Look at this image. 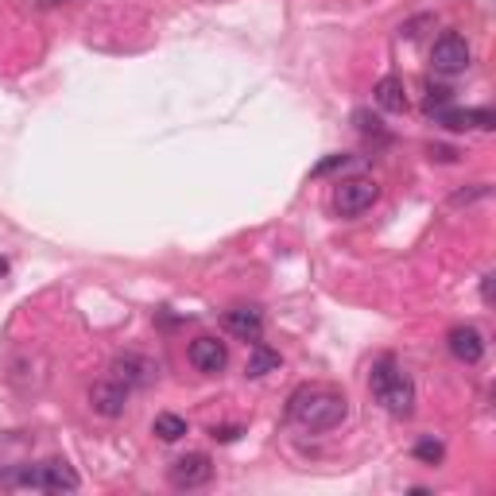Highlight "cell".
Instances as JSON below:
<instances>
[{
    "label": "cell",
    "instance_id": "obj_19",
    "mask_svg": "<svg viewBox=\"0 0 496 496\" xmlns=\"http://www.w3.org/2000/svg\"><path fill=\"white\" fill-rule=\"evenodd\" d=\"M345 163H350V155H330V160H322L311 175H314V178H322V175H330V171H337V167H345Z\"/></svg>",
    "mask_w": 496,
    "mask_h": 496
},
{
    "label": "cell",
    "instance_id": "obj_12",
    "mask_svg": "<svg viewBox=\"0 0 496 496\" xmlns=\"http://www.w3.org/2000/svg\"><path fill=\"white\" fill-rule=\"evenodd\" d=\"M225 330L240 337V342H260L264 314L256 307H233V311H225Z\"/></svg>",
    "mask_w": 496,
    "mask_h": 496
},
{
    "label": "cell",
    "instance_id": "obj_20",
    "mask_svg": "<svg viewBox=\"0 0 496 496\" xmlns=\"http://www.w3.org/2000/svg\"><path fill=\"white\" fill-rule=\"evenodd\" d=\"M489 194V186H477V190H461V194H453V206H466L473 198H484Z\"/></svg>",
    "mask_w": 496,
    "mask_h": 496
},
{
    "label": "cell",
    "instance_id": "obj_2",
    "mask_svg": "<svg viewBox=\"0 0 496 496\" xmlns=\"http://www.w3.org/2000/svg\"><path fill=\"white\" fill-rule=\"evenodd\" d=\"M368 384H373V396L388 407V415L407 419L411 411H415V384H411V376L392 361V357H380L373 365Z\"/></svg>",
    "mask_w": 496,
    "mask_h": 496
},
{
    "label": "cell",
    "instance_id": "obj_23",
    "mask_svg": "<svg viewBox=\"0 0 496 496\" xmlns=\"http://www.w3.org/2000/svg\"><path fill=\"white\" fill-rule=\"evenodd\" d=\"M481 299H484V303H492V276H484V279H481Z\"/></svg>",
    "mask_w": 496,
    "mask_h": 496
},
{
    "label": "cell",
    "instance_id": "obj_9",
    "mask_svg": "<svg viewBox=\"0 0 496 496\" xmlns=\"http://www.w3.org/2000/svg\"><path fill=\"white\" fill-rule=\"evenodd\" d=\"M186 357H190V365L206 376H217L221 368L229 365V350H225V342H217V337H194Z\"/></svg>",
    "mask_w": 496,
    "mask_h": 496
},
{
    "label": "cell",
    "instance_id": "obj_3",
    "mask_svg": "<svg viewBox=\"0 0 496 496\" xmlns=\"http://www.w3.org/2000/svg\"><path fill=\"white\" fill-rule=\"evenodd\" d=\"M8 484H24V489H39V492H78L82 477L74 473L70 461H43V466H20L4 477Z\"/></svg>",
    "mask_w": 496,
    "mask_h": 496
},
{
    "label": "cell",
    "instance_id": "obj_24",
    "mask_svg": "<svg viewBox=\"0 0 496 496\" xmlns=\"http://www.w3.org/2000/svg\"><path fill=\"white\" fill-rule=\"evenodd\" d=\"M0 276H8V260L4 256H0Z\"/></svg>",
    "mask_w": 496,
    "mask_h": 496
},
{
    "label": "cell",
    "instance_id": "obj_17",
    "mask_svg": "<svg viewBox=\"0 0 496 496\" xmlns=\"http://www.w3.org/2000/svg\"><path fill=\"white\" fill-rule=\"evenodd\" d=\"M450 101H453V90H446V86H427V101H423V109L435 117V113H442V109H450Z\"/></svg>",
    "mask_w": 496,
    "mask_h": 496
},
{
    "label": "cell",
    "instance_id": "obj_4",
    "mask_svg": "<svg viewBox=\"0 0 496 496\" xmlns=\"http://www.w3.org/2000/svg\"><path fill=\"white\" fill-rule=\"evenodd\" d=\"M376 198H380V186L373 178H345V183H337V190H334V214L337 217H361Z\"/></svg>",
    "mask_w": 496,
    "mask_h": 496
},
{
    "label": "cell",
    "instance_id": "obj_18",
    "mask_svg": "<svg viewBox=\"0 0 496 496\" xmlns=\"http://www.w3.org/2000/svg\"><path fill=\"white\" fill-rule=\"evenodd\" d=\"M357 129H361L365 136H384V129H380V121L373 117V113H365V109H357Z\"/></svg>",
    "mask_w": 496,
    "mask_h": 496
},
{
    "label": "cell",
    "instance_id": "obj_16",
    "mask_svg": "<svg viewBox=\"0 0 496 496\" xmlns=\"http://www.w3.org/2000/svg\"><path fill=\"white\" fill-rule=\"evenodd\" d=\"M415 458L423 461V466H442V458H446V446H442L438 438H419L415 442Z\"/></svg>",
    "mask_w": 496,
    "mask_h": 496
},
{
    "label": "cell",
    "instance_id": "obj_13",
    "mask_svg": "<svg viewBox=\"0 0 496 496\" xmlns=\"http://www.w3.org/2000/svg\"><path fill=\"white\" fill-rule=\"evenodd\" d=\"M373 98H376V105H380L384 113H404V109H407V90H404V78H396V74L380 78V82H376V90H373Z\"/></svg>",
    "mask_w": 496,
    "mask_h": 496
},
{
    "label": "cell",
    "instance_id": "obj_14",
    "mask_svg": "<svg viewBox=\"0 0 496 496\" xmlns=\"http://www.w3.org/2000/svg\"><path fill=\"white\" fill-rule=\"evenodd\" d=\"M283 361H279V353L276 350H268L264 342H252V353H248V365H245V376L252 380H260V376H268V373H276Z\"/></svg>",
    "mask_w": 496,
    "mask_h": 496
},
{
    "label": "cell",
    "instance_id": "obj_5",
    "mask_svg": "<svg viewBox=\"0 0 496 496\" xmlns=\"http://www.w3.org/2000/svg\"><path fill=\"white\" fill-rule=\"evenodd\" d=\"M473 59L469 43L458 35V31H446V35L435 39V47H430V67H435V74H446V78H453V74H466Z\"/></svg>",
    "mask_w": 496,
    "mask_h": 496
},
{
    "label": "cell",
    "instance_id": "obj_15",
    "mask_svg": "<svg viewBox=\"0 0 496 496\" xmlns=\"http://www.w3.org/2000/svg\"><path fill=\"white\" fill-rule=\"evenodd\" d=\"M152 435L160 438V442H178V438H186V419H183V415H171V411H163V415H155Z\"/></svg>",
    "mask_w": 496,
    "mask_h": 496
},
{
    "label": "cell",
    "instance_id": "obj_22",
    "mask_svg": "<svg viewBox=\"0 0 496 496\" xmlns=\"http://www.w3.org/2000/svg\"><path fill=\"white\" fill-rule=\"evenodd\" d=\"M240 435V427H214V438L217 442H233Z\"/></svg>",
    "mask_w": 496,
    "mask_h": 496
},
{
    "label": "cell",
    "instance_id": "obj_6",
    "mask_svg": "<svg viewBox=\"0 0 496 496\" xmlns=\"http://www.w3.org/2000/svg\"><path fill=\"white\" fill-rule=\"evenodd\" d=\"M167 481L183 492L202 489V484L214 481V461H209L206 453H183V458H175L171 466H167Z\"/></svg>",
    "mask_w": 496,
    "mask_h": 496
},
{
    "label": "cell",
    "instance_id": "obj_21",
    "mask_svg": "<svg viewBox=\"0 0 496 496\" xmlns=\"http://www.w3.org/2000/svg\"><path fill=\"white\" fill-rule=\"evenodd\" d=\"M430 155H435V160H442V163L458 160V152H453V147H442V144H430Z\"/></svg>",
    "mask_w": 496,
    "mask_h": 496
},
{
    "label": "cell",
    "instance_id": "obj_1",
    "mask_svg": "<svg viewBox=\"0 0 496 496\" xmlns=\"http://www.w3.org/2000/svg\"><path fill=\"white\" fill-rule=\"evenodd\" d=\"M287 415L307 430H334L345 415H350V407H345V396L330 392V388L303 384L299 392H291V399H287Z\"/></svg>",
    "mask_w": 496,
    "mask_h": 496
},
{
    "label": "cell",
    "instance_id": "obj_10",
    "mask_svg": "<svg viewBox=\"0 0 496 496\" xmlns=\"http://www.w3.org/2000/svg\"><path fill=\"white\" fill-rule=\"evenodd\" d=\"M435 121L442 129H453V132H466V129H496V117L492 109H442L435 113Z\"/></svg>",
    "mask_w": 496,
    "mask_h": 496
},
{
    "label": "cell",
    "instance_id": "obj_11",
    "mask_svg": "<svg viewBox=\"0 0 496 496\" xmlns=\"http://www.w3.org/2000/svg\"><path fill=\"white\" fill-rule=\"evenodd\" d=\"M446 345H450V353L458 357L461 365H477L484 357V337H481V330H473V326H453Z\"/></svg>",
    "mask_w": 496,
    "mask_h": 496
},
{
    "label": "cell",
    "instance_id": "obj_7",
    "mask_svg": "<svg viewBox=\"0 0 496 496\" xmlns=\"http://www.w3.org/2000/svg\"><path fill=\"white\" fill-rule=\"evenodd\" d=\"M155 376H160V365L144 353H121L117 361H113V380H121L129 392L132 388H147Z\"/></svg>",
    "mask_w": 496,
    "mask_h": 496
},
{
    "label": "cell",
    "instance_id": "obj_8",
    "mask_svg": "<svg viewBox=\"0 0 496 496\" xmlns=\"http://www.w3.org/2000/svg\"><path fill=\"white\" fill-rule=\"evenodd\" d=\"M90 407H93V415H101V419H121L124 407H129V388L113 376L98 380V384L90 388Z\"/></svg>",
    "mask_w": 496,
    "mask_h": 496
}]
</instances>
